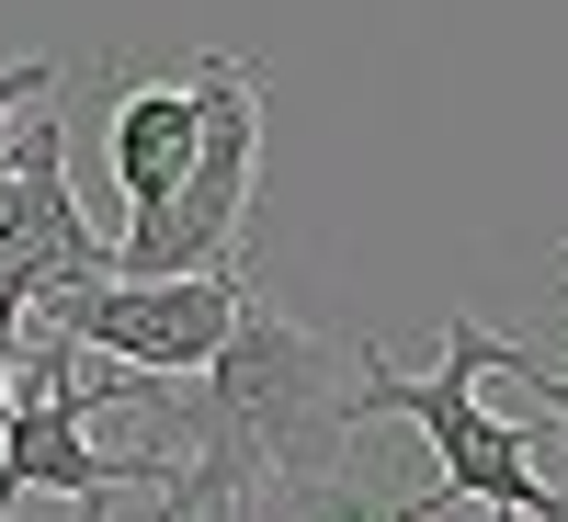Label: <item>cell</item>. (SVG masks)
<instances>
[{
	"mask_svg": "<svg viewBox=\"0 0 568 522\" xmlns=\"http://www.w3.org/2000/svg\"><path fill=\"white\" fill-rule=\"evenodd\" d=\"M500 375H511V387H535V398H546V420L568 432V375H546V364H535L524 341H511V364H500Z\"/></svg>",
	"mask_w": 568,
	"mask_h": 522,
	"instance_id": "cell-9",
	"label": "cell"
},
{
	"mask_svg": "<svg viewBox=\"0 0 568 522\" xmlns=\"http://www.w3.org/2000/svg\"><path fill=\"white\" fill-rule=\"evenodd\" d=\"M91 420H103L91 364H80V341L45 329L23 352V375H12V409H0V522L23 500H69L80 522H114L125 489H171V443L160 454H103Z\"/></svg>",
	"mask_w": 568,
	"mask_h": 522,
	"instance_id": "cell-3",
	"label": "cell"
},
{
	"mask_svg": "<svg viewBox=\"0 0 568 522\" xmlns=\"http://www.w3.org/2000/svg\"><path fill=\"white\" fill-rule=\"evenodd\" d=\"M45 91H58V58H12L0 69V136H12V114H34Z\"/></svg>",
	"mask_w": 568,
	"mask_h": 522,
	"instance_id": "cell-8",
	"label": "cell"
},
{
	"mask_svg": "<svg viewBox=\"0 0 568 522\" xmlns=\"http://www.w3.org/2000/svg\"><path fill=\"white\" fill-rule=\"evenodd\" d=\"M0 182H12V149H0Z\"/></svg>",
	"mask_w": 568,
	"mask_h": 522,
	"instance_id": "cell-11",
	"label": "cell"
},
{
	"mask_svg": "<svg viewBox=\"0 0 568 522\" xmlns=\"http://www.w3.org/2000/svg\"><path fill=\"white\" fill-rule=\"evenodd\" d=\"M500 364H511V341L455 307L433 375H398L387 352H364V409L375 420H409V432L433 443V489L444 500H478V511H511V522H568V489H546L535 432H511V420L478 398Z\"/></svg>",
	"mask_w": 568,
	"mask_h": 522,
	"instance_id": "cell-2",
	"label": "cell"
},
{
	"mask_svg": "<svg viewBox=\"0 0 568 522\" xmlns=\"http://www.w3.org/2000/svg\"><path fill=\"white\" fill-rule=\"evenodd\" d=\"M205 103V136H194V171L171 182V205L125 216L114 239V273H227L251 227V182H262V80L251 58H194L182 69Z\"/></svg>",
	"mask_w": 568,
	"mask_h": 522,
	"instance_id": "cell-4",
	"label": "cell"
},
{
	"mask_svg": "<svg viewBox=\"0 0 568 522\" xmlns=\"http://www.w3.org/2000/svg\"><path fill=\"white\" fill-rule=\"evenodd\" d=\"M364 352L375 341H329L296 307L240 296V329L205 364V398H171V375H149L136 420H182L160 522H216L251 489H329L353 478V432H364Z\"/></svg>",
	"mask_w": 568,
	"mask_h": 522,
	"instance_id": "cell-1",
	"label": "cell"
},
{
	"mask_svg": "<svg viewBox=\"0 0 568 522\" xmlns=\"http://www.w3.org/2000/svg\"><path fill=\"white\" fill-rule=\"evenodd\" d=\"M12 182H0V307H34V296H58V284H91V273H114V239L80 216L69 194V125L58 114H12Z\"/></svg>",
	"mask_w": 568,
	"mask_h": 522,
	"instance_id": "cell-6",
	"label": "cell"
},
{
	"mask_svg": "<svg viewBox=\"0 0 568 522\" xmlns=\"http://www.w3.org/2000/svg\"><path fill=\"white\" fill-rule=\"evenodd\" d=\"M12 375H23V318L0 307V409H12Z\"/></svg>",
	"mask_w": 568,
	"mask_h": 522,
	"instance_id": "cell-10",
	"label": "cell"
},
{
	"mask_svg": "<svg viewBox=\"0 0 568 522\" xmlns=\"http://www.w3.org/2000/svg\"><path fill=\"white\" fill-rule=\"evenodd\" d=\"M194 136H205L194 80H125V91H114V114H103V171H114V205H125V216L171 205V182L194 171Z\"/></svg>",
	"mask_w": 568,
	"mask_h": 522,
	"instance_id": "cell-7",
	"label": "cell"
},
{
	"mask_svg": "<svg viewBox=\"0 0 568 522\" xmlns=\"http://www.w3.org/2000/svg\"><path fill=\"white\" fill-rule=\"evenodd\" d=\"M240 296H251L240 273H91V284L34 296L23 318L103 364H136V375H205L216 341L240 329Z\"/></svg>",
	"mask_w": 568,
	"mask_h": 522,
	"instance_id": "cell-5",
	"label": "cell"
}]
</instances>
